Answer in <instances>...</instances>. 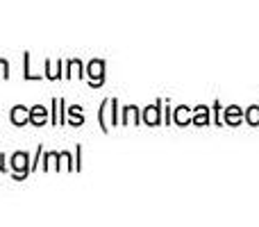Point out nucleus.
Listing matches in <instances>:
<instances>
[{
	"mask_svg": "<svg viewBox=\"0 0 259 227\" xmlns=\"http://www.w3.org/2000/svg\"><path fill=\"white\" fill-rule=\"evenodd\" d=\"M178 120L180 123H184V120H187V112H178Z\"/></svg>",
	"mask_w": 259,
	"mask_h": 227,
	"instance_id": "11",
	"label": "nucleus"
},
{
	"mask_svg": "<svg viewBox=\"0 0 259 227\" xmlns=\"http://www.w3.org/2000/svg\"><path fill=\"white\" fill-rule=\"evenodd\" d=\"M248 118H250L252 123H259V109H252V112L248 114Z\"/></svg>",
	"mask_w": 259,
	"mask_h": 227,
	"instance_id": "10",
	"label": "nucleus"
},
{
	"mask_svg": "<svg viewBox=\"0 0 259 227\" xmlns=\"http://www.w3.org/2000/svg\"><path fill=\"white\" fill-rule=\"evenodd\" d=\"M12 120H14V125H25L27 120H30V112L18 105V107H14V112H12Z\"/></svg>",
	"mask_w": 259,
	"mask_h": 227,
	"instance_id": "4",
	"label": "nucleus"
},
{
	"mask_svg": "<svg viewBox=\"0 0 259 227\" xmlns=\"http://www.w3.org/2000/svg\"><path fill=\"white\" fill-rule=\"evenodd\" d=\"M0 170H3V155H0Z\"/></svg>",
	"mask_w": 259,
	"mask_h": 227,
	"instance_id": "13",
	"label": "nucleus"
},
{
	"mask_svg": "<svg viewBox=\"0 0 259 227\" xmlns=\"http://www.w3.org/2000/svg\"><path fill=\"white\" fill-rule=\"evenodd\" d=\"M132 120L137 123V109L130 107V109H127V116H125V123H132Z\"/></svg>",
	"mask_w": 259,
	"mask_h": 227,
	"instance_id": "8",
	"label": "nucleus"
},
{
	"mask_svg": "<svg viewBox=\"0 0 259 227\" xmlns=\"http://www.w3.org/2000/svg\"><path fill=\"white\" fill-rule=\"evenodd\" d=\"M12 168L16 170V177H25L27 175V155L25 152H16V155L12 157Z\"/></svg>",
	"mask_w": 259,
	"mask_h": 227,
	"instance_id": "1",
	"label": "nucleus"
},
{
	"mask_svg": "<svg viewBox=\"0 0 259 227\" xmlns=\"http://www.w3.org/2000/svg\"><path fill=\"white\" fill-rule=\"evenodd\" d=\"M109 107H112V100H107V103H105L103 116H100V118H103V127H105V129L109 127V116H112V112H116V109H109Z\"/></svg>",
	"mask_w": 259,
	"mask_h": 227,
	"instance_id": "5",
	"label": "nucleus"
},
{
	"mask_svg": "<svg viewBox=\"0 0 259 227\" xmlns=\"http://www.w3.org/2000/svg\"><path fill=\"white\" fill-rule=\"evenodd\" d=\"M157 120H159V112H157V107H148L146 109V123L155 125Z\"/></svg>",
	"mask_w": 259,
	"mask_h": 227,
	"instance_id": "6",
	"label": "nucleus"
},
{
	"mask_svg": "<svg viewBox=\"0 0 259 227\" xmlns=\"http://www.w3.org/2000/svg\"><path fill=\"white\" fill-rule=\"evenodd\" d=\"M103 71H105V64L103 62H91L89 64V75L94 77V82H91V84H100V80H103Z\"/></svg>",
	"mask_w": 259,
	"mask_h": 227,
	"instance_id": "3",
	"label": "nucleus"
},
{
	"mask_svg": "<svg viewBox=\"0 0 259 227\" xmlns=\"http://www.w3.org/2000/svg\"><path fill=\"white\" fill-rule=\"evenodd\" d=\"M7 71H9L7 62H5V59H0V77H7Z\"/></svg>",
	"mask_w": 259,
	"mask_h": 227,
	"instance_id": "9",
	"label": "nucleus"
},
{
	"mask_svg": "<svg viewBox=\"0 0 259 227\" xmlns=\"http://www.w3.org/2000/svg\"><path fill=\"white\" fill-rule=\"evenodd\" d=\"M228 118H230V120H239V114H237V112H234V109H232V112L228 114Z\"/></svg>",
	"mask_w": 259,
	"mask_h": 227,
	"instance_id": "12",
	"label": "nucleus"
},
{
	"mask_svg": "<svg viewBox=\"0 0 259 227\" xmlns=\"http://www.w3.org/2000/svg\"><path fill=\"white\" fill-rule=\"evenodd\" d=\"M46 120H48V109L41 107V105H36V107L30 109V123L34 125H44Z\"/></svg>",
	"mask_w": 259,
	"mask_h": 227,
	"instance_id": "2",
	"label": "nucleus"
},
{
	"mask_svg": "<svg viewBox=\"0 0 259 227\" xmlns=\"http://www.w3.org/2000/svg\"><path fill=\"white\" fill-rule=\"evenodd\" d=\"M68 114H71V123H73V125L82 123V114H80V107H71V109H68Z\"/></svg>",
	"mask_w": 259,
	"mask_h": 227,
	"instance_id": "7",
	"label": "nucleus"
}]
</instances>
